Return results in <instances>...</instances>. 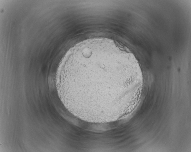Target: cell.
<instances>
[{
  "label": "cell",
  "instance_id": "cell-1",
  "mask_svg": "<svg viewBox=\"0 0 191 152\" xmlns=\"http://www.w3.org/2000/svg\"><path fill=\"white\" fill-rule=\"evenodd\" d=\"M132 71L126 52L107 38L87 39L66 53L56 74L62 103L75 113L110 116L121 106Z\"/></svg>",
  "mask_w": 191,
  "mask_h": 152
}]
</instances>
